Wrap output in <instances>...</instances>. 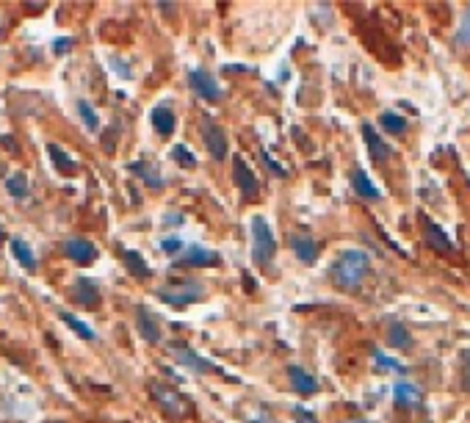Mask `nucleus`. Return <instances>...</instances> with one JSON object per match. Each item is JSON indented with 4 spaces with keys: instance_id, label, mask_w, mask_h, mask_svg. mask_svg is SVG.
Masks as SVG:
<instances>
[{
    "instance_id": "b1692460",
    "label": "nucleus",
    "mask_w": 470,
    "mask_h": 423,
    "mask_svg": "<svg viewBox=\"0 0 470 423\" xmlns=\"http://www.w3.org/2000/svg\"><path fill=\"white\" fill-rule=\"evenodd\" d=\"M6 191H8L14 200H22V197H28V177H25L22 172H14V175H8V177H6Z\"/></svg>"
},
{
    "instance_id": "bb28decb",
    "label": "nucleus",
    "mask_w": 470,
    "mask_h": 423,
    "mask_svg": "<svg viewBox=\"0 0 470 423\" xmlns=\"http://www.w3.org/2000/svg\"><path fill=\"white\" fill-rule=\"evenodd\" d=\"M243 418H246V423H274L271 413H268L266 407H260V404L246 407V410H243Z\"/></svg>"
},
{
    "instance_id": "e433bc0d",
    "label": "nucleus",
    "mask_w": 470,
    "mask_h": 423,
    "mask_svg": "<svg viewBox=\"0 0 470 423\" xmlns=\"http://www.w3.org/2000/svg\"><path fill=\"white\" fill-rule=\"evenodd\" d=\"M263 163H266V166H271V169H274V175H280V177H285V169H282V166H277V163H274V161L268 158V152H263Z\"/></svg>"
},
{
    "instance_id": "4c0bfd02",
    "label": "nucleus",
    "mask_w": 470,
    "mask_h": 423,
    "mask_svg": "<svg viewBox=\"0 0 470 423\" xmlns=\"http://www.w3.org/2000/svg\"><path fill=\"white\" fill-rule=\"evenodd\" d=\"M163 224L177 227V224H183V216H180V213H166V221H163Z\"/></svg>"
},
{
    "instance_id": "c9c22d12",
    "label": "nucleus",
    "mask_w": 470,
    "mask_h": 423,
    "mask_svg": "<svg viewBox=\"0 0 470 423\" xmlns=\"http://www.w3.org/2000/svg\"><path fill=\"white\" fill-rule=\"evenodd\" d=\"M70 47H73V39H67V36H64V39H56V42H53V50H56V53H67Z\"/></svg>"
},
{
    "instance_id": "0eeeda50",
    "label": "nucleus",
    "mask_w": 470,
    "mask_h": 423,
    "mask_svg": "<svg viewBox=\"0 0 470 423\" xmlns=\"http://www.w3.org/2000/svg\"><path fill=\"white\" fill-rule=\"evenodd\" d=\"M202 141H205V147H208L213 161H225L227 158V133H225V128H219L216 122L205 119L202 122Z\"/></svg>"
},
{
    "instance_id": "473e14b6",
    "label": "nucleus",
    "mask_w": 470,
    "mask_h": 423,
    "mask_svg": "<svg viewBox=\"0 0 470 423\" xmlns=\"http://www.w3.org/2000/svg\"><path fill=\"white\" fill-rule=\"evenodd\" d=\"M454 42H457L460 47H468V45H470V17H465V22H462V28L457 31Z\"/></svg>"
},
{
    "instance_id": "5701e85b",
    "label": "nucleus",
    "mask_w": 470,
    "mask_h": 423,
    "mask_svg": "<svg viewBox=\"0 0 470 423\" xmlns=\"http://www.w3.org/2000/svg\"><path fill=\"white\" fill-rule=\"evenodd\" d=\"M122 258H125V263H128V272H130V274H136L139 280H147V277L153 274V272H150V266L144 263V258H142L139 252H130V249H128V252H122Z\"/></svg>"
},
{
    "instance_id": "9b49d317",
    "label": "nucleus",
    "mask_w": 470,
    "mask_h": 423,
    "mask_svg": "<svg viewBox=\"0 0 470 423\" xmlns=\"http://www.w3.org/2000/svg\"><path fill=\"white\" fill-rule=\"evenodd\" d=\"M423 238H426V244L434 249V252H451L454 249V244H451V238L446 235V230L443 227H437L432 218H423Z\"/></svg>"
},
{
    "instance_id": "a878e982",
    "label": "nucleus",
    "mask_w": 470,
    "mask_h": 423,
    "mask_svg": "<svg viewBox=\"0 0 470 423\" xmlns=\"http://www.w3.org/2000/svg\"><path fill=\"white\" fill-rule=\"evenodd\" d=\"M379 122H382V128H385L388 133H395V136H401V133L407 131V122H404L398 114H393V111H385Z\"/></svg>"
},
{
    "instance_id": "dca6fc26",
    "label": "nucleus",
    "mask_w": 470,
    "mask_h": 423,
    "mask_svg": "<svg viewBox=\"0 0 470 423\" xmlns=\"http://www.w3.org/2000/svg\"><path fill=\"white\" fill-rule=\"evenodd\" d=\"M351 188H354L357 197H363V200H379V188L371 183V177H368L363 169H354V172H351Z\"/></svg>"
},
{
    "instance_id": "393cba45",
    "label": "nucleus",
    "mask_w": 470,
    "mask_h": 423,
    "mask_svg": "<svg viewBox=\"0 0 470 423\" xmlns=\"http://www.w3.org/2000/svg\"><path fill=\"white\" fill-rule=\"evenodd\" d=\"M61 321H64V324H67V327H70L78 338H83V341H94V338H97V335L91 332V327H89V324L78 321V318H75V316H70V313H61Z\"/></svg>"
},
{
    "instance_id": "ddd939ff",
    "label": "nucleus",
    "mask_w": 470,
    "mask_h": 423,
    "mask_svg": "<svg viewBox=\"0 0 470 423\" xmlns=\"http://www.w3.org/2000/svg\"><path fill=\"white\" fill-rule=\"evenodd\" d=\"M288 379H291V387L296 393H302V396H310V393L318 390V379H315L313 373H308L305 368H299V365L288 368Z\"/></svg>"
},
{
    "instance_id": "9d476101",
    "label": "nucleus",
    "mask_w": 470,
    "mask_h": 423,
    "mask_svg": "<svg viewBox=\"0 0 470 423\" xmlns=\"http://www.w3.org/2000/svg\"><path fill=\"white\" fill-rule=\"evenodd\" d=\"M136 329L142 332V338H144L147 343H160V338H163L158 318L147 307H136Z\"/></svg>"
},
{
    "instance_id": "4468645a",
    "label": "nucleus",
    "mask_w": 470,
    "mask_h": 423,
    "mask_svg": "<svg viewBox=\"0 0 470 423\" xmlns=\"http://www.w3.org/2000/svg\"><path fill=\"white\" fill-rule=\"evenodd\" d=\"M291 249L296 252L299 260L313 263L315 258H318V252H321V244L313 241V238H308V235H294V238H291Z\"/></svg>"
},
{
    "instance_id": "412c9836",
    "label": "nucleus",
    "mask_w": 470,
    "mask_h": 423,
    "mask_svg": "<svg viewBox=\"0 0 470 423\" xmlns=\"http://www.w3.org/2000/svg\"><path fill=\"white\" fill-rule=\"evenodd\" d=\"M130 172H136L150 188H163V177H160V172H158L153 163H144V161H139V163H130Z\"/></svg>"
},
{
    "instance_id": "7ed1b4c3",
    "label": "nucleus",
    "mask_w": 470,
    "mask_h": 423,
    "mask_svg": "<svg viewBox=\"0 0 470 423\" xmlns=\"http://www.w3.org/2000/svg\"><path fill=\"white\" fill-rule=\"evenodd\" d=\"M156 296L160 302L172 304V307H185V304L199 302V299L205 296V290H202V285L188 282V285H166V288L156 290Z\"/></svg>"
},
{
    "instance_id": "c85d7f7f",
    "label": "nucleus",
    "mask_w": 470,
    "mask_h": 423,
    "mask_svg": "<svg viewBox=\"0 0 470 423\" xmlns=\"http://www.w3.org/2000/svg\"><path fill=\"white\" fill-rule=\"evenodd\" d=\"M172 158L180 163V166H185V169H194L197 166V158L188 152V147H183V144H177V147H172Z\"/></svg>"
},
{
    "instance_id": "72a5a7b5",
    "label": "nucleus",
    "mask_w": 470,
    "mask_h": 423,
    "mask_svg": "<svg viewBox=\"0 0 470 423\" xmlns=\"http://www.w3.org/2000/svg\"><path fill=\"white\" fill-rule=\"evenodd\" d=\"M462 390L470 393V349L462 354Z\"/></svg>"
},
{
    "instance_id": "1a4fd4ad",
    "label": "nucleus",
    "mask_w": 470,
    "mask_h": 423,
    "mask_svg": "<svg viewBox=\"0 0 470 423\" xmlns=\"http://www.w3.org/2000/svg\"><path fill=\"white\" fill-rule=\"evenodd\" d=\"M219 263V255L205 249V246H188L185 255L177 258V266H185V269H208V266H216Z\"/></svg>"
},
{
    "instance_id": "f257e3e1",
    "label": "nucleus",
    "mask_w": 470,
    "mask_h": 423,
    "mask_svg": "<svg viewBox=\"0 0 470 423\" xmlns=\"http://www.w3.org/2000/svg\"><path fill=\"white\" fill-rule=\"evenodd\" d=\"M371 274V258L363 249H343L332 263V280L340 290H360Z\"/></svg>"
},
{
    "instance_id": "f8f14e48",
    "label": "nucleus",
    "mask_w": 470,
    "mask_h": 423,
    "mask_svg": "<svg viewBox=\"0 0 470 423\" xmlns=\"http://www.w3.org/2000/svg\"><path fill=\"white\" fill-rule=\"evenodd\" d=\"M64 252H67L70 260H75V263H80V266H86V263H91V260L97 258L94 244L86 241V238H73V241H67V244H64Z\"/></svg>"
},
{
    "instance_id": "423d86ee",
    "label": "nucleus",
    "mask_w": 470,
    "mask_h": 423,
    "mask_svg": "<svg viewBox=\"0 0 470 423\" xmlns=\"http://www.w3.org/2000/svg\"><path fill=\"white\" fill-rule=\"evenodd\" d=\"M188 83H191V89H194L202 100H208V103H219V100H222V86L216 83V77H213L211 72L191 70L188 72Z\"/></svg>"
},
{
    "instance_id": "2f4dec72",
    "label": "nucleus",
    "mask_w": 470,
    "mask_h": 423,
    "mask_svg": "<svg viewBox=\"0 0 470 423\" xmlns=\"http://www.w3.org/2000/svg\"><path fill=\"white\" fill-rule=\"evenodd\" d=\"M160 249H163L166 255H180V252L185 249V244H183L180 238H163V241H160Z\"/></svg>"
},
{
    "instance_id": "a211bd4d",
    "label": "nucleus",
    "mask_w": 470,
    "mask_h": 423,
    "mask_svg": "<svg viewBox=\"0 0 470 423\" xmlns=\"http://www.w3.org/2000/svg\"><path fill=\"white\" fill-rule=\"evenodd\" d=\"M8 249H11V258H14L22 269H33V266H36V255H33V249H31L22 238H11V241H8Z\"/></svg>"
},
{
    "instance_id": "aec40b11",
    "label": "nucleus",
    "mask_w": 470,
    "mask_h": 423,
    "mask_svg": "<svg viewBox=\"0 0 470 423\" xmlns=\"http://www.w3.org/2000/svg\"><path fill=\"white\" fill-rule=\"evenodd\" d=\"M153 128H156L163 139H169V136L174 133V114H172L166 105H158L156 111H153Z\"/></svg>"
},
{
    "instance_id": "f03ea898",
    "label": "nucleus",
    "mask_w": 470,
    "mask_h": 423,
    "mask_svg": "<svg viewBox=\"0 0 470 423\" xmlns=\"http://www.w3.org/2000/svg\"><path fill=\"white\" fill-rule=\"evenodd\" d=\"M252 241H255L252 244V258H255V263L260 269H266L277 255V238H274V232H271V227H268V221L263 216L252 218Z\"/></svg>"
},
{
    "instance_id": "20e7f679",
    "label": "nucleus",
    "mask_w": 470,
    "mask_h": 423,
    "mask_svg": "<svg viewBox=\"0 0 470 423\" xmlns=\"http://www.w3.org/2000/svg\"><path fill=\"white\" fill-rule=\"evenodd\" d=\"M150 393H153V399H156L158 404H160L169 415H174V418H183V415H188V410H191L188 399H185L183 393L166 387V385H150Z\"/></svg>"
},
{
    "instance_id": "4be33fe9",
    "label": "nucleus",
    "mask_w": 470,
    "mask_h": 423,
    "mask_svg": "<svg viewBox=\"0 0 470 423\" xmlns=\"http://www.w3.org/2000/svg\"><path fill=\"white\" fill-rule=\"evenodd\" d=\"M388 343L393 349L407 352V349H412V335H409V329L404 324H391L388 327Z\"/></svg>"
},
{
    "instance_id": "2eb2a0df",
    "label": "nucleus",
    "mask_w": 470,
    "mask_h": 423,
    "mask_svg": "<svg viewBox=\"0 0 470 423\" xmlns=\"http://www.w3.org/2000/svg\"><path fill=\"white\" fill-rule=\"evenodd\" d=\"M363 136H365V144H368V149H371V155H374V161H377V163L391 158V147L379 139V133L374 131V125H368V122H365V125H363Z\"/></svg>"
},
{
    "instance_id": "7c9ffc66",
    "label": "nucleus",
    "mask_w": 470,
    "mask_h": 423,
    "mask_svg": "<svg viewBox=\"0 0 470 423\" xmlns=\"http://www.w3.org/2000/svg\"><path fill=\"white\" fill-rule=\"evenodd\" d=\"M374 365L377 368H382V371H398V373H407V368L401 365V362H395V359H391V357H385V354H374Z\"/></svg>"
},
{
    "instance_id": "6ab92c4d",
    "label": "nucleus",
    "mask_w": 470,
    "mask_h": 423,
    "mask_svg": "<svg viewBox=\"0 0 470 423\" xmlns=\"http://www.w3.org/2000/svg\"><path fill=\"white\" fill-rule=\"evenodd\" d=\"M73 296H75V302H80L83 307H97V304H100V290H97V285H94L91 280L75 282Z\"/></svg>"
},
{
    "instance_id": "c756f323",
    "label": "nucleus",
    "mask_w": 470,
    "mask_h": 423,
    "mask_svg": "<svg viewBox=\"0 0 470 423\" xmlns=\"http://www.w3.org/2000/svg\"><path fill=\"white\" fill-rule=\"evenodd\" d=\"M78 114L83 117V122H86V128H89V131H97V128H100V119H97L94 108H91L86 100H80L78 103Z\"/></svg>"
},
{
    "instance_id": "f3484780",
    "label": "nucleus",
    "mask_w": 470,
    "mask_h": 423,
    "mask_svg": "<svg viewBox=\"0 0 470 423\" xmlns=\"http://www.w3.org/2000/svg\"><path fill=\"white\" fill-rule=\"evenodd\" d=\"M393 399H395V404L398 407H418L420 404V390L415 387V385H409V382H398L395 387H393Z\"/></svg>"
},
{
    "instance_id": "ea45409f",
    "label": "nucleus",
    "mask_w": 470,
    "mask_h": 423,
    "mask_svg": "<svg viewBox=\"0 0 470 423\" xmlns=\"http://www.w3.org/2000/svg\"><path fill=\"white\" fill-rule=\"evenodd\" d=\"M0 241H3V227H0Z\"/></svg>"
},
{
    "instance_id": "6e6552de",
    "label": "nucleus",
    "mask_w": 470,
    "mask_h": 423,
    "mask_svg": "<svg viewBox=\"0 0 470 423\" xmlns=\"http://www.w3.org/2000/svg\"><path fill=\"white\" fill-rule=\"evenodd\" d=\"M233 177H235L238 191L243 194V200H257V194H260V183H257L255 172L246 166V161H243V158H233Z\"/></svg>"
},
{
    "instance_id": "58836bf2",
    "label": "nucleus",
    "mask_w": 470,
    "mask_h": 423,
    "mask_svg": "<svg viewBox=\"0 0 470 423\" xmlns=\"http://www.w3.org/2000/svg\"><path fill=\"white\" fill-rule=\"evenodd\" d=\"M343 423H368L365 418H349V421H343Z\"/></svg>"
},
{
    "instance_id": "cd10ccee",
    "label": "nucleus",
    "mask_w": 470,
    "mask_h": 423,
    "mask_svg": "<svg viewBox=\"0 0 470 423\" xmlns=\"http://www.w3.org/2000/svg\"><path fill=\"white\" fill-rule=\"evenodd\" d=\"M47 149H50V155H53V163H56L61 172H67V175H70V172H75V161H70L64 149H59L56 144H50Z\"/></svg>"
},
{
    "instance_id": "39448f33",
    "label": "nucleus",
    "mask_w": 470,
    "mask_h": 423,
    "mask_svg": "<svg viewBox=\"0 0 470 423\" xmlns=\"http://www.w3.org/2000/svg\"><path fill=\"white\" fill-rule=\"evenodd\" d=\"M169 352H172V357H174L180 365H188V368H194V371H199V373H225L216 362H211V359L194 354L185 343H172ZM225 376H227V373H225Z\"/></svg>"
},
{
    "instance_id": "f704fd0d",
    "label": "nucleus",
    "mask_w": 470,
    "mask_h": 423,
    "mask_svg": "<svg viewBox=\"0 0 470 423\" xmlns=\"http://www.w3.org/2000/svg\"><path fill=\"white\" fill-rule=\"evenodd\" d=\"M294 415H296V423H318L313 413L305 410V407H294Z\"/></svg>"
}]
</instances>
